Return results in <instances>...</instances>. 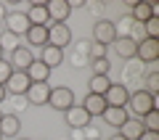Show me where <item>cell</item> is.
Segmentation results:
<instances>
[{
  "instance_id": "cell-1",
  "label": "cell",
  "mask_w": 159,
  "mask_h": 140,
  "mask_svg": "<svg viewBox=\"0 0 159 140\" xmlns=\"http://www.w3.org/2000/svg\"><path fill=\"white\" fill-rule=\"evenodd\" d=\"M125 108L135 114V119H141V116H146L148 111L157 108V95H151V93H146V90H135V93H130Z\"/></svg>"
},
{
  "instance_id": "cell-2",
  "label": "cell",
  "mask_w": 159,
  "mask_h": 140,
  "mask_svg": "<svg viewBox=\"0 0 159 140\" xmlns=\"http://www.w3.org/2000/svg\"><path fill=\"white\" fill-rule=\"evenodd\" d=\"M93 40H96L98 45H103V48H109V45L117 40V24L106 21V19L96 21V24H93Z\"/></svg>"
},
{
  "instance_id": "cell-3",
  "label": "cell",
  "mask_w": 159,
  "mask_h": 140,
  "mask_svg": "<svg viewBox=\"0 0 159 140\" xmlns=\"http://www.w3.org/2000/svg\"><path fill=\"white\" fill-rule=\"evenodd\" d=\"M32 61H34V53H32V48H27V45H16V48L11 50V58H8V63H11L13 72H27Z\"/></svg>"
},
{
  "instance_id": "cell-4",
  "label": "cell",
  "mask_w": 159,
  "mask_h": 140,
  "mask_svg": "<svg viewBox=\"0 0 159 140\" xmlns=\"http://www.w3.org/2000/svg\"><path fill=\"white\" fill-rule=\"evenodd\" d=\"M48 106H53L56 111H69L74 106V93L69 87H53L51 90V98H48Z\"/></svg>"
},
{
  "instance_id": "cell-5",
  "label": "cell",
  "mask_w": 159,
  "mask_h": 140,
  "mask_svg": "<svg viewBox=\"0 0 159 140\" xmlns=\"http://www.w3.org/2000/svg\"><path fill=\"white\" fill-rule=\"evenodd\" d=\"M51 85L48 82H32L29 90L24 93L27 95V103L29 106H48V98H51Z\"/></svg>"
},
{
  "instance_id": "cell-6",
  "label": "cell",
  "mask_w": 159,
  "mask_h": 140,
  "mask_svg": "<svg viewBox=\"0 0 159 140\" xmlns=\"http://www.w3.org/2000/svg\"><path fill=\"white\" fill-rule=\"evenodd\" d=\"M69 42H72V32L66 24H48V45L64 50Z\"/></svg>"
},
{
  "instance_id": "cell-7",
  "label": "cell",
  "mask_w": 159,
  "mask_h": 140,
  "mask_svg": "<svg viewBox=\"0 0 159 140\" xmlns=\"http://www.w3.org/2000/svg\"><path fill=\"white\" fill-rule=\"evenodd\" d=\"M45 11L51 24H66L72 8H69V0H45Z\"/></svg>"
},
{
  "instance_id": "cell-8",
  "label": "cell",
  "mask_w": 159,
  "mask_h": 140,
  "mask_svg": "<svg viewBox=\"0 0 159 140\" xmlns=\"http://www.w3.org/2000/svg\"><path fill=\"white\" fill-rule=\"evenodd\" d=\"M127 98H130V90L125 87V85H109V90L103 93V101H106V106H127Z\"/></svg>"
},
{
  "instance_id": "cell-9",
  "label": "cell",
  "mask_w": 159,
  "mask_h": 140,
  "mask_svg": "<svg viewBox=\"0 0 159 140\" xmlns=\"http://www.w3.org/2000/svg\"><path fill=\"white\" fill-rule=\"evenodd\" d=\"M6 27H8V32H11L13 37H19V34H27L32 24H29L27 13H21V11H13L11 16H6Z\"/></svg>"
},
{
  "instance_id": "cell-10",
  "label": "cell",
  "mask_w": 159,
  "mask_h": 140,
  "mask_svg": "<svg viewBox=\"0 0 159 140\" xmlns=\"http://www.w3.org/2000/svg\"><path fill=\"white\" fill-rule=\"evenodd\" d=\"M29 77H27V72H13L11 74V79L6 82V93H11V95H24L29 90Z\"/></svg>"
},
{
  "instance_id": "cell-11",
  "label": "cell",
  "mask_w": 159,
  "mask_h": 140,
  "mask_svg": "<svg viewBox=\"0 0 159 140\" xmlns=\"http://www.w3.org/2000/svg\"><path fill=\"white\" fill-rule=\"evenodd\" d=\"M111 48L117 50L119 58H135V50H138V42L130 40L127 34H117V40L111 42Z\"/></svg>"
},
{
  "instance_id": "cell-12",
  "label": "cell",
  "mask_w": 159,
  "mask_h": 140,
  "mask_svg": "<svg viewBox=\"0 0 159 140\" xmlns=\"http://www.w3.org/2000/svg\"><path fill=\"white\" fill-rule=\"evenodd\" d=\"M64 116H66V124L72 129H85L88 122H90V116H88V111L82 106H72L69 111H64Z\"/></svg>"
},
{
  "instance_id": "cell-13",
  "label": "cell",
  "mask_w": 159,
  "mask_h": 140,
  "mask_svg": "<svg viewBox=\"0 0 159 140\" xmlns=\"http://www.w3.org/2000/svg\"><path fill=\"white\" fill-rule=\"evenodd\" d=\"M135 56L146 63H154L159 58V40H143V42H138Z\"/></svg>"
},
{
  "instance_id": "cell-14",
  "label": "cell",
  "mask_w": 159,
  "mask_h": 140,
  "mask_svg": "<svg viewBox=\"0 0 159 140\" xmlns=\"http://www.w3.org/2000/svg\"><path fill=\"white\" fill-rule=\"evenodd\" d=\"M19 129H21V119L16 114H3L0 116V135L3 138H19Z\"/></svg>"
},
{
  "instance_id": "cell-15",
  "label": "cell",
  "mask_w": 159,
  "mask_h": 140,
  "mask_svg": "<svg viewBox=\"0 0 159 140\" xmlns=\"http://www.w3.org/2000/svg\"><path fill=\"white\" fill-rule=\"evenodd\" d=\"M127 108H122V106H106V111H103V122L109 124V127H122V124L127 122Z\"/></svg>"
},
{
  "instance_id": "cell-16",
  "label": "cell",
  "mask_w": 159,
  "mask_h": 140,
  "mask_svg": "<svg viewBox=\"0 0 159 140\" xmlns=\"http://www.w3.org/2000/svg\"><path fill=\"white\" fill-rule=\"evenodd\" d=\"M82 108L88 111V116H103V111H106V101H103V95H93V93H88L85 101H82Z\"/></svg>"
},
{
  "instance_id": "cell-17",
  "label": "cell",
  "mask_w": 159,
  "mask_h": 140,
  "mask_svg": "<svg viewBox=\"0 0 159 140\" xmlns=\"http://www.w3.org/2000/svg\"><path fill=\"white\" fill-rule=\"evenodd\" d=\"M27 19H29L32 27H48V24H51L48 11H45V3H34V6L27 11Z\"/></svg>"
},
{
  "instance_id": "cell-18",
  "label": "cell",
  "mask_w": 159,
  "mask_h": 140,
  "mask_svg": "<svg viewBox=\"0 0 159 140\" xmlns=\"http://www.w3.org/2000/svg\"><path fill=\"white\" fill-rule=\"evenodd\" d=\"M40 61L45 63L48 69H56V66H61V63H64V50L53 48V45H45L43 53H40Z\"/></svg>"
},
{
  "instance_id": "cell-19",
  "label": "cell",
  "mask_w": 159,
  "mask_h": 140,
  "mask_svg": "<svg viewBox=\"0 0 159 140\" xmlns=\"http://www.w3.org/2000/svg\"><path fill=\"white\" fill-rule=\"evenodd\" d=\"M151 16H154V3H146V0H138L135 6H133V13H130V19H133L135 24H146Z\"/></svg>"
},
{
  "instance_id": "cell-20",
  "label": "cell",
  "mask_w": 159,
  "mask_h": 140,
  "mask_svg": "<svg viewBox=\"0 0 159 140\" xmlns=\"http://www.w3.org/2000/svg\"><path fill=\"white\" fill-rule=\"evenodd\" d=\"M27 77H29V82H48V77H51V69L40 61V58H34V61L29 63V69H27Z\"/></svg>"
},
{
  "instance_id": "cell-21",
  "label": "cell",
  "mask_w": 159,
  "mask_h": 140,
  "mask_svg": "<svg viewBox=\"0 0 159 140\" xmlns=\"http://www.w3.org/2000/svg\"><path fill=\"white\" fill-rule=\"evenodd\" d=\"M143 132H146V129H143L141 119H135V116H133V119H127V122L122 124V127H119V135H122L125 140H138Z\"/></svg>"
},
{
  "instance_id": "cell-22",
  "label": "cell",
  "mask_w": 159,
  "mask_h": 140,
  "mask_svg": "<svg viewBox=\"0 0 159 140\" xmlns=\"http://www.w3.org/2000/svg\"><path fill=\"white\" fill-rule=\"evenodd\" d=\"M24 37H27V42H32V48H45L48 45V27H29V32Z\"/></svg>"
},
{
  "instance_id": "cell-23",
  "label": "cell",
  "mask_w": 159,
  "mask_h": 140,
  "mask_svg": "<svg viewBox=\"0 0 159 140\" xmlns=\"http://www.w3.org/2000/svg\"><path fill=\"white\" fill-rule=\"evenodd\" d=\"M109 85H111V79H109V77L93 74V77L88 79V93H93V95H103V93L109 90Z\"/></svg>"
},
{
  "instance_id": "cell-24",
  "label": "cell",
  "mask_w": 159,
  "mask_h": 140,
  "mask_svg": "<svg viewBox=\"0 0 159 140\" xmlns=\"http://www.w3.org/2000/svg\"><path fill=\"white\" fill-rule=\"evenodd\" d=\"M141 124L146 132H159V111L154 108V111H148L146 116H141Z\"/></svg>"
},
{
  "instance_id": "cell-25",
  "label": "cell",
  "mask_w": 159,
  "mask_h": 140,
  "mask_svg": "<svg viewBox=\"0 0 159 140\" xmlns=\"http://www.w3.org/2000/svg\"><path fill=\"white\" fill-rule=\"evenodd\" d=\"M143 32H146V40H159V19L151 16L143 24Z\"/></svg>"
},
{
  "instance_id": "cell-26",
  "label": "cell",
  "mask_w": 159,
  "mask_h": 140,
  "mask_svg": "<svg viewBox=\"0 0 159 140\" xmlns=\"http://www.w3.org/2000/svg\"><path fill=\"white\" fill-rule=\"evenodd\" d=\"M90 66H93V74L109 77V69H111V63H109L106 58H93V61H90Z\"/></svg>"
},
{
  "instance_id": "cell-27",
  "label": "cell",
  "mask_w": 159,
  "mask_h": 140,
  "mask_svg": "<svg viewBox=\"0 0 159 140\" xmlns=\"http://www.w3.org/2000/svg\"><path fill=\"white\" fill-rule=\"evenodd\" d=\"M11 74H13L11 63H8L6 58H0V85H3V87H6V82L11 79Z\"/></svg>"
},
{
  "instance_id": "cell-28",
  "label": "cell",
  "mask_w": 159,
  "mask_h": 140,
  "mask_svg": "<svg viewBox=\"0 0 159 140\" xmlns=\"http://www.w3.org/2000/svg\"><path fill=\"white\" fill-rule=\"evenodd\" d=\"M146 93H151V95H157V93H159V74L157 72H151L146 77Z\"/></svg>"
},
{
  "instance_id": "cell-29",
  "label": "cell",
  "mask_w": 159,
  "mask_h": 140,
  "mask_svg": "<svg viewBox=\"0 0 159 140\" xmlns=\"http://www.w3.org/2000/svg\"><path fill=\"white\" fill-rule=\"evenodd\" d=\"M0 48H3V50H13V48H16V37H13L11 32L0 34Z\"/></svg>"
},
{
  "instance_id": "cell-30",
  "label": "cell",
  "mask_w": 159,
  "mask_h": 140,
  "mask_svg": "<svg viewBox=\"0 0 159 140\" xmlns=\"http://www.w3.org/2000/svg\"><path fill=\"white\" fill-rule=\"evenodd\" d=\"M93 58H106V48L98 45V42H93V48H90V61H93Z\"/></svg>"
},
{
  "instance_id": "cell-31",
  "label": "cell",
  "mask_w": 159,
  "mask_h": 140,
  "mask_svg": "<svg viewBox=\"0 0 159 140\" xmlns=\"http://www.w3.org/2000/svg\"><path fill=\"white\" fill-rule=\"evenodd\" d=\"M138 140H159V132H143Z\"/></svg>"
},
{
  "instance_id": "cell-32",
  "label": "cell",
  "mask_w": 159,
  "mask_h": 140,
  "mask_svg": "<svg viewBox=\"0 0 159 140\" xmlns=\"http://www.w3.org/2000/svg\"><path fill=\"white\" fill-rule=\"evenodd\" d=\"M6 95H8V93H6V87H3V85H0V103L6 101Z\"/></svg>"
},
{
  "instance_id": "cell-33",
  "label": "cell",
  "mask_w": 159,
  "mask_h": 140,
  "mask_svg": "<svg viewBox=\"0 0 159 140\" xmlns=\"http://www.w3.org/2000/svg\"><path fill=\"white\" fill-rule=\"evenodd\" d=\"M6 16H8V13H6V8L0 6V21H6Z\"/></svg>"
},
{
  "instance_id": "cell-34",
  "label": "cell",
  "mask_w": 159,
  "mask_h": 140,
  "mask_svg": "<svg viewBox=\"0 0 159 140\" xmlns=\"http://www.w3.org/2000/svg\"><path fill=\"white\" fill-rule=\"evenodd\" d=\"M109 140H125V138H122V135L117 132V135H111V138H109Z\"/></svg>"
},
{
  "instance_id": "cell-35",
  "label": "cell",
  "mask_w": 159,
  "mask_h": 140,
  "mask_svg": "<svg viewBox=\"0 0 159 140\" xmlns=\"http://www.w3.org/2000/svg\"><path fill=\"white\" fill-rule=\"evenodd\" d=\"M0 58H3V48H0Z\"/></svg>"
},
{
  "instance_id": "cell-36",
  "label": "cell",
  "mask_w": 159,
  "mask_h": 140,
  "mask_svg": "<svg viewBox=\"0 0 159 140\" xmlns=\"http://www.w3.org/2000/svg\"><path fill=\"white\" fill-rule=\"evenodd\" d=\"M19 140H27V138H19Z\"/></svg>"
},
{
  "instance_id": "cell-37",
  "label": "cell",
  "mask_w": 159,
  "mask_h": 140,
  "mask_svg": "<svg viewBox=\"0 0 159 140\" xmlns=\"http://www.w3.org/2000/svg\"><path fill=\"white\" fill-rule=\"evenodd\" d=\"M0 140H3V135H0Z\"/></svg>"
},
{
  "instance_id": "cell-38",
  "label": "cell",
  "mask_w": 159,
  "mask_h": 140,
  "mask_svg": "<svg viewBox=\"0 0 159 140\" xmlns=\"http://www.w3.org/2000/svg\"><path fill=\"white\" fill-rule=\"evenodd\" d=\"M0 116H3V111H0Z\"/></svg>"
}]
</instances>
